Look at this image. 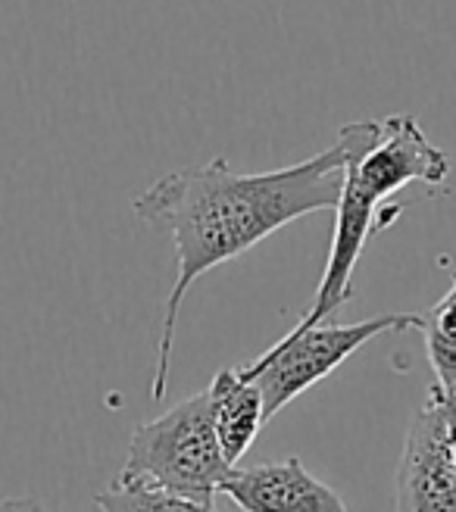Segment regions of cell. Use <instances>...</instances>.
Instances as JSON below:
<instances>
[{"label": "cell", "mask_w": 456, "mask_h": 512, "mask_svg": "<svg viewBox=\"0 0 456 512\" xmlns=\"http://www.w3.org/2000/svg\"><path fill=\"white\" fill-rule=\"evenodd\" d=\"M353 141L357 125L347 122L335 144L310 160L244 175L225 157H216L204 166L169 172L135 197L138 219L163 225L175 247V281L163 306L150 397L163 400L169 391L175 325L194 281L257 247L278 228L335 210Z\"/></svg>", "instance_id": "cell-1"}, {"label": "cell", "mask_w": 456, "mask_h": 512, "mask_svg": "<svg viewBox=\"0 0 456 512\" xmlns=\"http://www.w3.org/2000/svg\"><path fill=\"white\" fill-rule=\"evenodd\" d=\"M357 125L350 160L344 169V185L335 213V235L328 260L310 310L300 325H316L332 319L353 297V269H357L366 244L388 228L403 203L388 207V200L410 185L444 188L450 175L447 153L428 141L422 125L410 113H394L388 119H363Z\"/></svg>", "instance_id": "cell-2"}, {"label": "cell", "mask_w": 456, "mask_h": 512, "mask_svg": "<svg viewBox=\"0 0 456 512\" xmlns=\"http://www.w3.org/2000/svg\"><path fill=\"white\" fill-rule=\"evenodd\" d=\"M228 469L232 463L219 444L210 391H200L135 428L129 459L116 478L213 503Z\"/></svg>", "instance_id": "cell-3"}, {"label": "cell", "mask_w": 456, "mask_h": 512, "mask_svg": "<svg viewBox=\"0 0 456 512\" xmlns=\"http://www.w3.org/2000/svg\"><path fill=\"white\" fill-rule=\"evenodd\" d=\"M413 328H419V313H385L353 325H338L328 319L316 325L297 322L288 335H282L269 350H263L257 360L238 366V372L257 384L266 422H272L291 400H297L303 391H310L313 384L332 375L360 347L382 335Z\"/></svg>", "instance_id": "cell-4"}, {"label": "cell", "mask_w": 456, "mask_h": 512, "mask_svg": "<svg viewBox=\"0 0 456 512\" xmlns=\"http://www.w3.org/2000/svg\"><path fill=\"white\" fill-rule=\"evenodd\" d=\"M394 512H456V466L450 450V422L441 397L428 388V400L410 422L403 444Z\"/></svg>", "instance_id": "cell-5"}, {"label": "cell", "mask_w": 456, "mask_h": 512, "mask_svg": "<svg viewBox=\"0 0 456 512\" xmlns=\"http://www.w3.org/2000/svg\"><path fill=\"white\" fill-rule=\"evenodd\" d=\"M244 512H350L335 488L303 469L300 459L228 469L222 491Z\"/></svg>", "instance_id": "cell-6"}, {"label": "cell", "mask_w": 456, "mask_h": 512, "mask_svg": "<svg viewBox=\"0 0 456 512\" xmlns=\"http://www.w3.org/2000/svg\"><path fill=\"white\" fill-rule=\"evenodd\" d=\"M210 400H213V419H216V434L228 463L238 459L253 447L257 434L266 425L263 413V397L257 391V384L244 378L235 369H219L216 378L210 381Z\"/></svg>", "instance_id": "cell-7"}, {"label": "cell", "mask_w": 456, "mask_h": 512, "mask_svg": "<svg viewBox=\"0 0 456 512\" xmlns=\"http://www.w3.org/2000/svg\"><path fill=\"white\" fill-rule=\"evenodd\" d=\"M419 331L425 338V356L435 372L438 388L456 384V275L447 294L428 313H419Z\"/></svg>", "instance_id": "cell-8"}, {"label": "cell", "mask_w": 456, "mask_h": 512, "mask_svg": "<svg viewBox=\"0 0 456 512\" xmlns=\"http://www.w3.org/2000/svg\"><path fill=\"white\" fill-rule=\"evenodd\" d=\"M94 503L100 512H216V506L207 500L182 497L154 488V484L122 481V478H113L110 488L100 491Z\"/></svg>", "instance_id": "cell-9"}, {"label": "cell", "mask_w": 456, "mask_h": 512, "mask_svg": "<svg viewBox=\"0 0 456 512\" xmlns=\"http://www.w3.org/2000/svg\"><path fill=\"white\" fill-rule=\"evenodd\" d=\"M0 512H50V509L32 497H7L0 500Z\"/></svg>", "instance_id": "cell-10"}, {"label": "cell", "mask_w": 456, "mask_h": 512, "mask_svg": "<svg viewBox=\"0 0 456 512\" xmlns=\"http://www.w3.org/2000/svg\"><path fill=\"white\" fill-rule=\"evenodd\" d=\"M432 391H435V388H432ZM435 394H438V391H435ZM438 397H441V394H438ZM441 403H444V400H441ZM444 409H447V406H444ZM447 422H450V450H453V466H456V416L450 413V409H447Z\"/></svg>", "instance_id": "cell-11"}]
</instances>
